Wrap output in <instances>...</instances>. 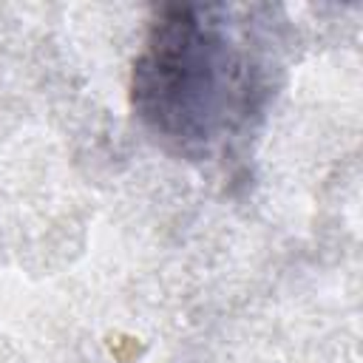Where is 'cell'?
I'll list each match as a JSON object with an SVG mask.
<instances>
[{"label":"cell","instance_id":"6da1fadb","mask_svg":"<svg viewBox=\"0 0 363 363\" xmlns=\"http://www.w3.org/2000/svg\"><path fill=\"white\" fill-rule=\"evenodd\" d=\"M267 94V65L230 6L162 9L133 62L139 119L190 159H204L238 136Z\"/></svg>","mask_w":363,"mask_h":363}]
</instances>
